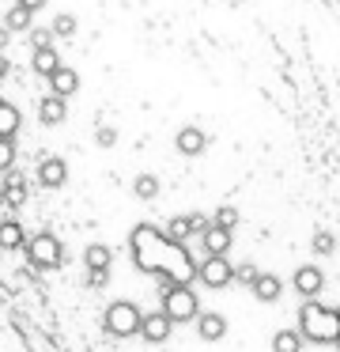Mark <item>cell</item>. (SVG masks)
Segmentation results:
<instances>
[{
  "mask_svg": "<svg viewBox=\"0 0 340 352\" xmlns=\"http://www.w3.org/2000/svg\"><path fill=\"white\" fill-rule=\"evenodd\" d=\"M128 246H133L136 269H144V273L159 276V280H163V288H174V284L196 280V261H193V254H189L181 243H170V239H163V231H155L151 223H140V228H133V235H128Z\"/></svg>",
  "mask_w": 340,
  "mask_h": 352,
  "instance_id": "obj_1",
  "label": "cell"
},
{
  "mask_svg": "<svg viewBox=\"0 0 340 352\" xmlns=\"http://www.w3.org/2000/svg\"><path fill=\"white\" fill-rule=\"evenodd\" d=\"M302 333V341H314V344H332L340 337V318H337V307L329 303H317V299H310V303L299 307V326H295Z\"/></svg>",
  "mask_w": 340,
  "mask_h": 352,
  "instance_id": "obj_2",
  "label": "cell"
},
{
  "mask_svg": "<svg viewBox=\"0 0 340 352\" xmlns=\"http://www.w3.org/2000/svg\"><path fill=\"white\" fill-rule=\"evenodd\" d=\"M159 311L170 322H196L201 318V299L189 284H174V288H163V307Z\"/></svg>",
  "mask_w": 340,
  "mask_h": 352,
  "instance_id": "obj_3",
  "label": "cell"
},
{
  "mask_svg": "<svg viewBox=\"0 0 340 352\" xmlns=\"http://www.w3.org/2000/svg\"><path fill=\"white\" fill-rule=\"evenodd\" d=\"M140 318H144V311L133 299H113L102 314V326L110 337H133V333H140Z\"/></svg>",
  "mask_w": 340,
  "mask_h": 352,
  "instance_id": "obj_4",
  "label": "cell"
},
{
  "mask_svg": "<svg viewBox=\"0 0 340 352\" xmlns=\"http://www.w3.org/2000/svg\"><path fill=\"white\" fill-rule=\"evenodd\" d=\"M23 254H27V261L34 269H57L60 258H65V246H60V239L53 231H38V235L27 239Z\"/></svg>",
  "mask_w": 340,
  "mask_h": 352,
  "instance_id": "obj_5",
  "label": "cell"
},
{
  "mask_svg": "<svg viewBox=\"0 0 340 352\" xmlns=\"http://www.w3.org/2000/svg\"><path fill=\"white\" fill-rule=\"evenodd\" d=\"M196 280H204V288H227L234 280V265L231 258L219 254H204V261H196Z\"/></svg>",
  "mask_w": 340,
  "mask_h": 352,
  "instance_id": "obj_6",
  "label": "cell"
},
{
  "mask_svg": "<svg viewBox=\"0 0 340 352\" xmlns=\"http://www.w3.org/2000/svg\"><path fill=\"white\" fill-rule=\"evenodd\" d=\"M291 284H295V292L310 303V299H317L325 292V273L317 265H299V269H295V276H291Z\"/></svg>",
  "mask_w": 340,
  "mask_h": 352,
  "instance_id": "obj_7",
  "label": "cell"
},
{
  "mask_svg": "<svg viewBox=\"0 0 340 352\" xmlns=\"http://www.w3.org/2000/svg\"><path fill=\"white\" fill-rule=\"evenodd\" d=\"M170 329H174V322L166 318L163 311H151V314H144V318H140V337H144V341H151V344H163L166 337H170Z\"/></svg>",
  "mask_w": 340,
  "mask_h": 352,
  "instance_id": "obj_8",
  "label": "cell"
},
{
  "mask_svg": "<svg viewBox=\"0 0 340 352\" xmlns=\"http://www.w3.org/2000/svg\"><path fill=\"white\" fill-rule=\"evenodd\" d=\"M174 148H178L181 155H201L204 148H208V133L196 129V125H185V129L174 133Z\"/></svg>",
  "mask_w": 340,
  "mask_h": 352,
  "instance_id": "obj_9",
  "label": "cell"
},
{
  "mask_svg": "<svg viewBox=\"0 0 340 352\" xmlns=\"http://www.w3.org/2000/svg\"><path fill=\"white\" fill-rule=\"evenodd\" d=\"M38 182H42L45 190H57V186H65V182H68V163L60 160V155L42 160V167H38Z\"/></svg>",
  "mask_w": 340,
  "mask_h": 352,
  "instance_id": "obj_10",
  "label": "cell"
},
{
  "mask_svg": "<svg viewBox=\"0 0 340 352\" xmlns=\"http://www.w3.org/2000/svg\"><path fill=\"white\" fill-rule=\"evenodd\" d=\"M27 231H23V223L15 220V216H4L0 220V250H23L27 246Z\"/></svg>",
  "mask_w": 340,
  "mask_h": 352,
  "instance_id": "obj_11",
  "label": "cell"
},
{
  "mask_svg": "<svg viewBox=\"0 0 340 352\" xmlns=\"http://www.w3.org/2000/svg\"><path fill=\"white\" fill-rule=\"evenodd\" d=\"M231 239H234V231H223V228H216V223H208V228H204V235H201L204 254H219V258H227Z\"/></svg>",
  "mask_w": 340,
  "mask_h": 352,
  "instance_id": "obj_12",
  "label": "cell"
},
{
  "mask_svg": "<svg viewBox=\"0 0 340 352\" xmlns=\"http://www.w3.org/2000/svg\"><path fill=\"white\" fill-rule=\"evenodd\" d=\"M83 265H87V273H110L113 269V250L102 243H91L87 250H83Z\"/></svg>",
  "mask_w": 340,
  "mask_h": 352,
  "instance_id": "obj_13",
  "label": "cell"
},
{
  "mask_svg": "<svg viewBox=\"0 0 340 352\" xmlns=\"http://www.w3.org/2000/svg\"><path fill=\"white\" fill-rule=\"evenodd\" d=\"M49 87H53V95H57V99H68V95L80 91V72L68 69V65H60V69L49 76Z\"/></svg>",
  "mask_w": 340,
  "mask_h": 352,
  "instance_id": "obj_14",
  "label": "cell"
},
{
  "mask_svg": "<svg viewBox=\"0 0 340 352\" xmlns=\"http://www.w3.org/2000/svg\"><path fill=\"white\" fill-rule=\"evenodd\" d=\"M0 201H4V205H12V208H19L23 201H27V178L15 175V170H8L4 186H0Z\"/></svg>",
  "mask_w": 340,
  "mask_h": 352,
  "instance_id": "obj_15",
  "label": "cell"
},
{
  "mask_svg": "<svg viewBox=\"0 0 340 352\" xmlns=\"http://www.w3.org/2000/svg\"><path fill=\"white\" fill-rule=\"evenodd\" d=\"M68 118V102L57 99V95H45L42 102H38V122L42 125H60Z\"/></svg>",
  "mask_w": 340,
  "mask_h": 352,
  "instance_id": "obj_16",
  "label": "cell"
},
{
  "mask_svg": "<svg viewBox=\"0 0 340 352\" xmlns=\"http://www.w3.org/2000/svg\"><path fill=\"white\" fill-rule=\"evenodd\" d=\"M249 288H253V296L261 299V303H276L280 292H284V280H280L276 273H257V280L249 284Z\"/></svg>",
  "mask_w": 340,
  "mask_h": 352,
  "instance_id": "obj_17",
  "label": "cell"
},
{
  "mask_svg": "<svg viewBox=\"0 0 340 352\" xmlns=\"http://www.w3.org/2000/svg\"><path fill=\"white\" fill-rule=\"evenodd\" d=\"M196 333H201V341H219V337L227 333V318L216 311H204L201 318H196Z\"/></svg>",
  "mask_w": 340,
  "mask_h": 352,
  "instance_id": "obj_18",
  "label": "cell"
},
{
  "mask_svg": "<svg viewBox=\"0 0 340 352\" xmlns=\"http://www.w3.org/2000/svg\"><path fill=\"white\" fill-rule=\"evenodd\" d=\"M19 125H23L19 107H15V102H8V99H0V140H15Z\"/></svg>",
  "mask_w": 340,
  "mask_h": 352,
  "instance_id": "obj_19",
  "label": "cell"
},
{
  "mask_svg": "<svg viewBox=\"0 0 340 352\" xmlns=\"http://www.w3.org/2000/svg\"><path fill=\"white\" fill-rule=\"evenodd\" d=\"M30 65H34V72H38V76H45V80H49L53 76V72H57L60 69V54H57V50H34V61H30Z\"/></svg>",
  "mask_w": 340,
  "mask_h": 352,
  "instance_id": "obj_20",
  "label": "cell"
},
{
  "mask_svg": "<svg viewBox=\"0 0 340 352\" xmlns=\"http://www.w3.org/2000/svg\"><path fill=\"white\" fill-rule=\"evenodd\" d=\"M272 352H302V333L299 329H276L272 333Z\"/></svg>",
  "mask_w": 340,
  "mask_h": 352,
  "instance_id": "obj_21",
  "label": "cell"
},
{
  "mask_svg": "<svg viewBox=\"0 0 340 352\" xmlns=\"http://www.w3.org/2000/svg\"><path fill=\"white\" fill-rule=\"evenodd\" d=\"M212 223L223 228V231H234V223H238V208H234V205H219L216 212H212Z\"/></svg>",
  "mask_w": 340,
  "mask_h": 352,
  "instance_id": "obj_22",
  "label": "cell"
},
{
  "mask_svg": "<svg viewBox=\"0 0 340 352\" xmlns=\"http://www.w3.org/2000/svg\"><path fill=\"white\" fill-rule=\"evenodd\" d=\"M133 193H136V197H144V201L159 197V178H155V175H140V178L133 182Z\"/></svg>",
  "mask_w": 340,
  "mask_h": 352,
  "instance_id": "obj_23",
  "label": "cell"
},
{
  "mask_svg": "<svg viewBox=\"0 0 340 352\" xmlns=\"http://www.w3.org/2000/svg\"><path fill=\"white\" fill-rule=\"evenodd\" d=\"M4 31H30V12L15 4V8L8 12V19H4Z\"/></svg>",
  "mask_w": 340,
  "mask_h": 352,
  "instance_id": "obj_24",
  "label": "cell"
},
{
  "mask_svg": "<svg viewBox=\"0 0 340 352\" xmlns=\"http://www.w3.org/2000/svg\"><path fill=\"white\" fill-rule=\"evenodd\" d=\"M53 34L72 38V34H76V16H72V12H57V16H53Z\"/></svg>",
  "mask_w": 340,
  "mask_h": 352,
  "instance_id": "obj_25",
  "label": "cell"
},
{
  "mask_svg": "<svg viewBox=\"0 0 340 352\" xmlns=\"http://www.w3.org/2000/svg\"><path fill=\"white\" fill-rule=\"evenodd\" d=\"M310 246H314V254H332V246H337V239H332L329 231H314V239H310Z\"/></svg>",
  "mask_w": 340,
  "mask_h": 352,
  "instance_id": "obj_26",
  "label": "cell"
},
{
  "mask_svg": "<svg viewBox=\"0 0 340 352\" xmlns=\"http://www.w3.org/2000/svg\"><path fill=\"white\" fill-rule=\"evenodd\" d=\"M15 167V140H0V170Z\"/></svg>",
  "mask_w": 340,
  "mask_h": 352,
  "instance_id": "obj_27",
  "label": "cell"
},
{
  "mask_svg": "<svg viewBox=\"0 0 340 352\" xmlns=\"http://www.w3.org/2000/svg\"><path fill=\"white\" fill-rule=\"evenodd\" d=\"M253 280H257V265H249V261L234 265V284H253Z\"/></svg>",
  "mask_w": 340,
  "mask_h": 352,
  "instance_id": "obj_28",
  "label": "cell"
},
{
  "mask_svg": "<svg viewBox=\"0 0 340 352\" xmlns=\"http://www.w3.org/2000/svg\"><path fill=\"white\" fill-rule=\"evenodd\" d=\"M30 46H34V50H49L53 46V31H30Z\"/></svg>",
  "mask_w": 340,
  "mask_h": 352,
  "instance_id": "obj_29",
  "label": "cell"
},
{
  "mask_svg": "<svg viewBox=\"0 0 340 352\" xmlns=\"http://www.w3.org/2000/svg\"><path fill=\"white\" fill-rule=\"evenodd\" d=\"M113 140H117V133H113L110 125H98V144H102V148H110Z\"/></svg>",
  "mask_w": 340,
  "mask_h": 352,
  "instance_id": "obj_30",
  "label": "cell"
},
{
  "mask_svg": "<svg viewBox=\"0 0 340 352\" xmlns=\"http://www.w3.org/2000/svg\"><path fill=\"white\" fill-rule=\"evenodd\" d=\"M110 280V273H87V288H102Z\"/></svg>",
  "mask_w": 340,
  "mask_h": 352,
  "instance_id": "obj_31",
  "label": "cell"
},
{
  "mask_svg": "<svg viewBox=\"0 0 340 352\" xmlns=\"http://www.w3.org/2000/svg\"><path fill=\"white\" fill-rule=\"evenodd\" d=\"M15 4H19V8H27L30 16H34L38 8H45V0H15Z\"/></svg>",
  "mask_w": 340,
  "mask_h": 352,
  "instance_id": "obj_32",
  "label": "cell"
},
{
  "mask_svg": "<svg viewBox=\"0 0 340 352\" xmlns=\"http://www.w3.org/2000/svg\"><path fill=\"white\" fill-rule=\"evenodd\" d=\"M8 72H12V65H8V57L0 54V84H4V80H8Z\"/></svg>",
  "mask_w": 340,
  "mask_h": 352,
  "instance_id": "obj_33",
  "label": "cell"
},
{
  "mask_svg": "<svg viewBox=\"0 0 340 352\" xmlns=\"http://www.w3.org/2000/svg\"><path fill=\"white\" fill-rule=\"evenodd\" d=\"M4 46H8V31L0 27V50H4Z\"/></svg>",
  "mask_w": 340,
  "mask_h": 352,
  "instance_id": "obj_34",
  "label": "cell"
},
{
  "mask_svg": "<svg viewBox=\"0 0 340 352\" xmlns=\"http://www.w3.org/2000/svg\"><path fill=\"white\" fill-rule=\"evenodd\" d=\"M332 344H337V352H340V337H337V341H332Z\"/></svg>",
  "mask_w": 340,
  "mask_h": 352,
  "instance_id": "obj_35",
  "label": "cell"
},
{
  "mask_svg": "<svg viewBox=\"0 0 340 352\" xmlns=\"http://www.w3.org/2000/svg\"><path fill=\"white\" fill-rule=\"evenodd\" d=\"M337 318H340V307H337Z\"/></svg>",
  "mask_w": 340,
  "mask_h": 352,
  "instance_id": "obj_36",
  "label": "cell"
}]
</instances>
